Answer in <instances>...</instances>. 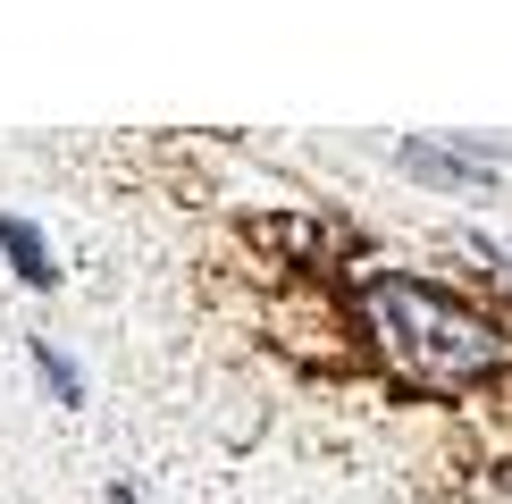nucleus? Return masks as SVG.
Listing matches in <instances>:
<instances>
[{"instance_id": "f257e3e1", "label": "nucleus", "mask_w": 512, "mask_h": 504, "mask_svg": "<svg viewBox=\"0 0 512 504\" xmlns=\"http://www.w3.org/2000/svg\"><path fill=\"white\" fill-rule=\"evenodd\" d=\"M361 311H370L378 345L395 353L403 370L420 378H487L504 370L512 336L496 320H479L471 303H454L445 286H420V278H395V269H378V278H361Z\"/></svg>"}, {"instance_id": "f03ea898", "label": "nucleus", "mask_w": 512, "mask_h": 504, "mask_svg": "<svg viewBox=\"0 0 512 504\" xmlns=\"http://www.w3.org/2000/svg\"><path fill=\"white\" fill-rule=\"evenodd\" d=\"M0 252H9V269H17L26 286H42V294L59 286V269H51V244H42V227H34V219L0 210Z\"/></svg>"}, {"instance_id": "7ed1b4c3", "label": "nucleus", "mask_w": 512, "mask_h": 504, "mask_svg": "<svg viewBox=\"0 0 512 504\" xmlns=\"http://www.w3.org/2000/svg\"><path fill=\"white\" fill-rule=\"evenodd\" d=\"M26 353H34V370H42V387H51V404H84V378H76V362L51 345V336H34Z\"/></svg>"}]
</instances>
